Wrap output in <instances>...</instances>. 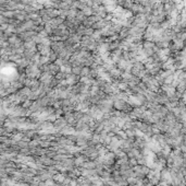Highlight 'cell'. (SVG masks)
I'll return each mask as SVG.
<instances>
[{"instance_id": "cell-1", "label": "cell", "mask_w": 186, "mask_h": 186, "mask_svg": "<svg viewBox=\"0 0 186 186\" xmlns=\"http://www.w3.org/2000/svg\"><path fill=\"white\" fill-rule=\"evenodd\" d=\"M82 12H83L84 14H85V16H91L94 14V12H93V9H91V7H87V6H85L83 9H82Z\"/></svg>"}, {"instance_id": "cell-2", "label": "cell", "mask_w": 186, "mask_h": 186, "mask_svg": "<svg viewBox=\"0 0 186 186\" xmlns=\"http://www.w3.org/2000/svg\"><path fill=\"white\" fill-rule=\"evenodd\" d=\"M89 71H91V68H89V67H85V66L82 67L80 76H82V77H88V74H89Z\"/></svg>"}, {"instance_id": "cell-3", "label": "cell", "mask_w": 186, "mask_h": 186, "mask_svg": "<svg viewBox=\"0 0 186 186\" xmlns=\"http://www.w3.org/2000/svg\"><path fill=\"white\" fill-rule=\"evenodd\" d=\"M49 64V59H48V56H40L39 58V65H48Z\"/></svg>"}, {"instance_id": "cell-4", "label": "cell", "mask_w": 186, "mask_h": 186, "mask_svg": "<svg viewBox=\"0 0 186 186\" xmlns=\"http://www.w3.org/2000/svg\"><path fill=\"white\" fill-rule=\"evenodd\" d=\"M81 69H82V67L81 66H72V74H76V76H80Z\"/></svg>"}, {"instance_id": "cell-5", "label": "cell", "mask_w": 186, "mask_h": 186, "mask_svg": "<svg viewBox=\"0 0 186 186\" xmlns=\"http://www.w3.org/2000/svg\"><path fill=\"white\" fill-rule=\"evenodd\" d=\"M42 39H44V37H42V36H40V35L38 34L37 36H35V43H37V44H42Z\"/></svg>"}, {"instance_id": "cell-6", "label": "cell", "mask_w": 186, "mask_h": 186, "mask_svg": "<svg viewBox=\"0 0 186 186\" xmlns=\"http://www.w3.org/2000/svg\"><path fill=\"white\" fill-rule=\"evenodd\" d=\"M136 1V4H144L147 0H135Z\"/></svg>"}]
</instances>
